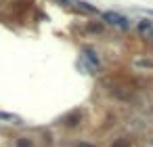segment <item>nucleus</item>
Instances as JSON below:
<instances>
[{
    "label": "nucleus",
    "instance_id": "f257e3e1",
    "mask_svg": "<svg viewBox=\"0 0 153 147\" xmlns=\"http://www.w3.org/2000/svg\"><path fill=\"white\" fill-rule=\"evenodd\" d=\"M101 17H103V21L111 23V25H115V28H126V25H128V19H126L124 15H120V13H113V11L101 13Z\"/></svg>",
    "mask_w": 153,
    "mask_h": 147
},
{
    "label": "nucleus",
    "instance_id": "f03ea898",
    "mask_svg": "<svg viewBox=\"0 0 153 147\" xmlns=\"http://www.w3.org/2000/svg\"><path fill=\"white\" fill-rule=\"evenodd\" d=\"M80 120H82V116L80 114H74V116H69L67 120H65V124H67V126H78Z\"/></svg>",
    "mask_w": 153,
    "mask_h": 147
},
{
    "label": "nucleus",
    "instance_id": "7ed1b4c3",
    "mask_svg": "<svg viewBox=\"0 0 153 147\" xmlns=\"http://www.w3.org/2000/svg\"><path fill=\"white\" fill-rule=\"evenodd\" d=\"M0 120H11V122H19V118L15 114H9V111H0Z\"/></svg>",
    "mask_w": 153,
    "mask_h": 147
},
{
    "label": "nucleus",
    "instance_id": "20e7f679",
    "mask_svg": "<svg viewBox=\"0 0 153 147\" xmlns=\"http://www.w3.org/2000/svg\"><path fill=\"white\" fill-rule=\"evenodd\" d=\"M17 147H34V145H32L30 139H19V141H17Z\"/></svg>",
    "mask_w": 153,
    "mask_h": 147
},
{
    "label": "nucleus",
    "instance_id": "39448f33",
    "mask_svg": "<svg viewBox=\"0 0 153 147\" xmlns=\"http://www.w3.org/2000/svg\"><path fill=\"white\" fill-rule=\"evenodd\" d=\"M139 67H153V61H147V59H139L136 61Z\"/></svg>",
    "mask_w": 153,
    "mask_h": 147
},
{
    "label": "nucleus",
    "instance_id": "423d86ee",
    "mask_svg": "<svg viewBox=\"0 0 153 147\" xmlns=\"http://www.w3.org/2000/svg\"><path fill=\"white\" fill-rule=\"evenodd\" d=\"M113 147H130L126 141H118V143H113Z\"/></svg>",
    "mask_w": 153,
    "mask_h": 147
},
{
    "label": "nucleus",
    "instance_id": "0eeeda50",
    "mask_svg": "<svg viewBox=\"0 0 153 147\" xmlns=\"http://www.w3.org/2000/svg\"><path fill=\"white\" fill-rule=\"evenodd\" d=\"M78 147H92V145H88V143H80Z\"/></svg>",
    "mask_w": 153,
    "mask_h": 147
}]
</instances>
